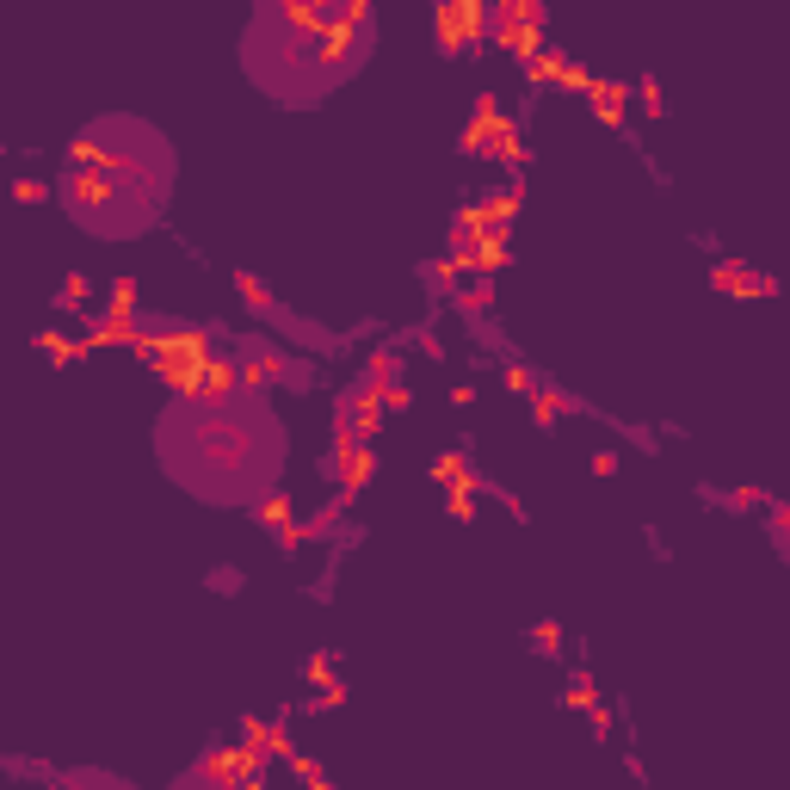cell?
<instances>
[{"instance_id": "9", "label": "cell", "mask_w": 790, "mask_h": 790, "mask_svg": "<svg viewBox=\"0 0 790 790\" xmlns=\"http://www.w3.org/2000/svg\"><path fill=\"white\" fill-rule=\"evenodd\" d=\"M62 303H68V309L87 303V278H68V284H62Z\"/></svg>"}, {"instance_id": "3", "label": "cell", "mask_w": 790, "mask_h": 790, "mask_svg": "<svg viewBox=\"0 0 790 790\" xmlns=\"http://www.w3.org/2000/svg\"><path fill=\"white\" fill-rule=\"evenodd\" d=\"M463 149H470V155H507V161H519V124L494 105V93L476 99V118H470V130H463Z\"/></svg>"}, {"instance_id": "5", "label": "cell", "mask_w": 790, "mask_h": 790, "mask_svg": "<svg viewBox=\"0 0 790 790\" xmlns=\"http://www.w3.org/2000/svg\"><path fill=\"white\" fill-rule=\"evenodd\" d=\"M624 99H630V93H624L618 81H593V112H599L605 124H624Z\"/></svg>"}, {"instance_id": "4", "label": "cell", "mask_w": 790, "mask_h": 790, "mask_svg": "<svg viewBox=\"0 0 790 790\" xmlns=\"http://www.w3.org/2000/svg\"><path fill=\"white\" fill-rule=\"evenodd\" d=\"M334 476H340V488L346 494H358L371 476H377V451L358 439V433H340V451H334Z\"/></svg>"}, {"instance_id": "8", "label": "cell", "mask_w": 790, "mask_h": 790, "mask_svg": "<svg viewBox=\"0 0 790 790\" xmlns=\"http://www.w3.org/2000/svg\"><path fill=\"white\" fill-rule=\"evenodd\" d=\"M235 284H241V297H247V303H254V309H266V303H272V297H266V284H260V278H247V272H241Z\"/></svg>"}, {"instance_id": "1", "label": "cell", "mask_w": 790, "mask_h": 790, "mask_svg": "<svg viewBox=\"0 0 790 790\" xmlns=\"http://www.w3.org/2000/svg\"><path fill=\"white\" fill-rule=\"evenodd\" d=\"M136 358H142V365H155V377H161L173 395H192L204 358H210V340H204L198 328H155V334L142 328Z\"/></svg>"}, {"instance_id": "2", "label": "cell", "mask_w": 790, "mask_h": 790, "mask_svg": "<svg viewBox=\"0 0 790 790\" xmlns=\"http://www.w3.org/2000/svg\"><path fill=\"white\" fill-rule=\"evenodd\" d=\"M488 19H494L488 0H439V7H433V38L451 56H470L488 38Z\"/></svg>"}, {"instance_id": "6", "label": "cell", "mask_w": 790, "mask_h": 790, "mask_svg": "<svg viewBox=\"0 0 790 790\" xmlns=\"http://www.w3.org/2000/svg\"><path fill=\"white\" fill-rule=\"evenodd\" d=\"M433 482H445V488H470V463H463V451L433 457Z\"/></svg>"}, {"instance_id": "7", "label": "cell", "mask_w": 790, "mask_h": 790, "mask_svg": "<svg viewBox=\"0 0 790 790\" xmlns=\"http://www.w3.org/2000/svg\"><path fill=\"white\" fill-rule=\"evenodd\" d=\"M254 519H260V525H272V531H278V525H284V519H291V494H266V500H254Z\"/></svg>"}]
</instances>
